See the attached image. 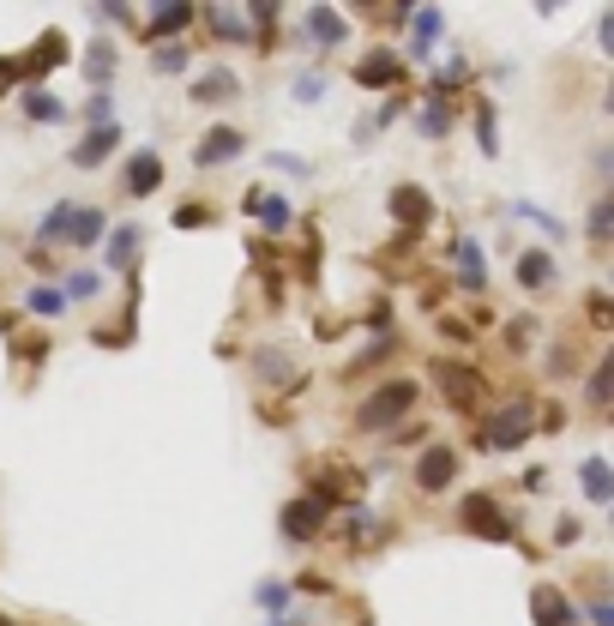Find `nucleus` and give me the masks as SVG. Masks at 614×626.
<instances>
[{
  "instance_id": "obj_38",
  "label": "nucleus",
  "mask_w": 614,
  "mask_h": 626,
  "mask_svg": "<svg viewBox=\"0 0 614 626\" xmlns=\"http://www.w3.org/2000/svg\"><path fill=\"white\" fill-rule=\"evenodd\" d=\"M0 626H7V621H0Z\"/></svg>"
},
{
  "instance_id": "obj_27",
  "label": "nucleus",
  "mask_w": 614,
  "mask_h": 626,
  "mask_svg": "<svg viewBox=\"0 0 614 626\" xmlns=\"http://www.w3.org/2000/svg\"><path fill=\"white\" fill-rule=\"evenodd\" d=\"M151 66H158L163 78L187 73V49H181V42H170V49H158V54H151Z\"/></svg>"
},
{
  "instance_id": "obj_10",
  "label": "nucleus",
  "mask_w": 614,
  "mask_h": 626,
  "mask_svg": "<svg viewBox=\"0 0 614 626\" xmlns=\"http://www.w3.org/2000/svg\"><path fill=\"white\" fill-rule=\"evenodd\" d=\"M578 483H585L590 506H609V500H614V476H609V464H602V458H585V470H578Z\"/></svg>"
},
{
  "instance_id": "obj_2",
  "label": "nucleus",
  "mask_w": 614,
  "mask_h": 626,
  "mask_svg": "<svg viewBox=\"0 0 614 626\" xmlns=\"http://www.w3.org/2000/svg\"><path fill=\"white\" fill-rule=\"evenodd\" d=\"M464 530L494 536V542H500V536H512V518H506V512H500L488 494H476V500H464Z\"/></svg>"
},
{
  "instance_id": "obj_1",
  "label": "nucleus",
  "mask_w": 614,
  "mask_h": 626,
  "mask_svg": "<svg viewBox=\"0 0 614 626\" xmlns=\"http://www.w3.org/2000/svg\"><path fill=\"white\" fill-rule=\"evenodd\" d=\"M410 404H416V379H392V386H379L374 398H362V410H355V428L386 434V428H398V422L410 416Z\"/></svg>"
},
{
  "instance_id": "obj_15",
  "label": "nucleus",
  "mask_w": 614,
  "mask_h": 626,
  "mask_svg": "<svg viewBox=\"0 0 614 626\" xmlns=\"http://www.w3.org/2000/svg\"><path fill=\"white\" fill-rule=\"evenodd\" d=\"M518 284L524 289H549L554 284V260L549 253H518Z\"/></svg>"
},
{
  "instance_id": "obj_4",
  "label": "nucleus",
  "mask_w": 614,
  "mask_h": 626,
  "mask_svg": "<svg viewBox=\"0 0 614 626\" xmlns=\"http://www.w3.org/2000/svg\"><path fill=\"white\" fill-rule=\"evenodd\" d=\"M392 217L404 223V229H428V217H434V199L422 193V187H398V193H392Z\"/></svg>"
},
{
  "instance_id": "obj_9",
  "label": "nucleus",
  "mask_w": 614,
  "mask_h": 626,
  "mask_svg": "<svg viewBox=\"0 0 614 626\" xmlns=\"http://www.w3.org/2000/svg\"><path fill=\"white\" fill-rule=\"evenodd\" d=\"M66 241H79V248H97V241H103V211H97V205H73Z\"/></svg>"
},
{
  "instance_id": "obj_29",
  "label": "nucleus",
  "mask_w": 614,
  "mask_h": 626,
  "mask_svg": "<svg viewBox=\"0 0 614 626\" xmlns=\"http://www.w3.org/2000/svg\"><path fill=\"white\" fill-rule=\"evenodd\" d=\"M434 37H440V13L428 7V13H416V49L428 54V49H434Z\"/></svg>"
},
{
  "instance_id": "obj_24",
  "label": "nucleus",
  "mask_w": 614,
  "mask_h": 626,
  "mask_svg": "<svg viewBox=\"0 0 614 626\" xmlns=\"http://www.w3.org/2000/svg\"><path fill=\"white\" fill-rule=\"evenodd\" d=\"M193 97H199V103H223V97H236V78H229V73L199 78V85H193Z\"/></svg>"
},
{
  "instance_id": "obj_32",
  "label": "nucleus",
  "mask_w": 614,
  "mask_h": 626,
  "mask_svg": "<svg viewBox=\"0 0 614 626\" xmlns=\"http://www.w3.org/2000/svg\"><path fill=\"white\" fill-rule=\"evenodd\" d=\"M609 223H614V205L597 199V211H590V241H609Z\"/></svg>"
},
{
  "instance_id": "obj_36",
  "label": "nucleus",
  "mask_w": 614,
  "mask_h": 626,
  "mask_svg": "<svg viewBox=\"0 0 614 626\" xmlns=\"http://www.w3.org/2000/svg\"><path fill=\"white\" fill-rule=\"evenodd\" d=\"M175 223H187V229H199V223H211V211H205V205H181V211H175Z\"/></svg>"
},
{
  "instance_id": "obj_23",
  "label": "nucleus",
  "mask_w": 614,
  "mask_h": 626,
  "mask_svg": "<svg viewBox=\"0 0 614 626\" xmlns=\"http://www.w3.org/2000/svg\"><path fill=\"white\" fill-rule=\"evenodd\" d=\"M446 127H452V109H446L440 97H428V103H422V133H428V139H446Z\"/></svg>"
},
{
  "instance_id": "obj_17",
  "label": "nucleus",
  "mask_w": 614,
  "mask_h": 626,
  "mask_svg": "<svg viewBox=\"0 0 614 626\" xmlns=\"http://www.w3.org/2000/svg\"><path fill=\"white\" fill-rule=\"evenodd\" d=\"M193 25V7H158L151 13V25H145V37H175V30Z\"/></svg>"
},
{
  "instance_id": "obj_18",
  "label": "nucleus",
  "mask_w": 614,
  "mask_h": 626,
  "mask_svg": "<svg viewBox=\"0 0 614 626\" xmlns=\"http://www.w3.org/2000/svg\"><path fill=\"white\" fill-rule=\"evenodd\" d=\"M343 30H350V25H343V13H326V7H319V13H308V37L326 42V49H331V42H343Z\"/></svg>"
},
{
  "instance_id": "obj_26",
  "label": "nucleus",
  "mask_w": 614,
  "mask_h": 626,
  "mask_svg": "<svg viewBox=\"0 0 614 626\" xmlns=\"http://www.w3.org/2000/svg\"><path fill=\"white\" fill-rule=\"evenodd\" d=\"M260 379H296L289 350H260Z\"/></svg>"
},
{
  "instance_id": "obj_3",
  "label": "nucleus",
  "mask_w": 614,
  "mask_h": 626,
  "mask_svg": "<svg viewBox=\"0 0 614 626\" xmlns=\"http://www.w3.org/2000/svg\"><path fill=\"white\" fill-rule=\"evenodd\" d=\"M434 379H440V391L452 398V410L471 416V410H476V374H464L458 362H434Z\"/></svg>"
},
{
  "instance_id": "obj_12",
  "label": "nucleus",
  "mask_w": 614,
  "mask_h": 626,
  "mask_svg": "<svg viewBox=\"0 0 614 626\" xmlns=\"http://www.w3.org/2000/svg\"><path fill=\"white\" fill-rule=\"evenodd\" d=\"M236 151H241V133L211 127V139L199 145V156H193V163H199V170H211V163H223V156H236Z\"/></svg>"
},
{
  "instance_id": "obj_5",
  "label": "nucleus",
  "mask_w": 614,
  "mask_h": 626,
  "mask_svg": "<svg viewBox=\"0 0 614 626\" xmlns=\"http://www.w3.org/2000/svg\"><path fill=\"white\" fill-rule=\"evenodd\" d=\"M524 434H530V404H512L506 416H494V428H488L483 440H488V446H500V452H512V446H518Z\"/></svg>"
},
{
  "instance_id": "obj_20",
  "label": "nucleus",
  "mask_w": 614,
  "mask_h": 626,
  "mask_svg": "<svg viewBox=\"0 0 614 626\" xmlns=\"http://www.w3.org/2000/svg\"><path fill=\"white\" fill-rule=\"evenodd\" d=\"M85 78H91V85H109V78H115V49H109V42H91V54H85Z\"/></svg>"
},
{
  "instance_id": "obj_16",
  "label": "nucleus",
  "mask_w": 614,
  "mask_h": 626,
  "mask_svg": "<svg viewBox=\"0 0 614 626\" xmlns=\"http://www.w3.org/2000/svg\"><path fill=\"white\" fill-rule=\"evenodd\" d=\"M561 621H573V602L561 597V590H536V626H561Z\"/></svg>"
},
{
  "instance_id": "obj_31",
  "label": "nucleus",
  "mask_w": 614,
  "mask_h": 626,
  "mask_svg": "<svg viewBox=\"0 0 614 626\" xmlns=\"http://www.w3.org/2000/svg\"><path fill=\"white\" fill-rule=\"evenodd\" d=\"M211 25H217V37H236V42H248L253 30L241 25V13H211Z\"/></svg>"
},
{
  "instance_id": "obj_28",
  "label": "nucleus",
  "mask_w": 614,
  "mask_h": 626,
  "mask_svg": "<svg viewBox=\"0 0 614 626\" xmlns=\"http://www.w3.org/2000/svg\"><path fill=\"white\" fill-rule=\"evenodd\" d=\"M66 223H73V205H54L49 217H42V229H37V235H42V241H61V235H66Z\"/></svg>"
},
{
  "instance_id": "obj_11",
  "label": "nucleus",
  "mask_w": 614,
  "mask_h": 626,
  "mask_svg": "<svg viewBox=\"0 0 614 626\" xmlns=\"http://www.w3.org/2000/svg\"><path fill=\"white\" fill-rule=\"evenodd\" d=\"M115 121H109V127H91V139H79V151H73V163H79V170H91V163H103L109 151H115Z\"/></svg>"
},
{
  "instance_id": "obj_37",
  "label": "nucleus",
  "mask_w": 614,
  "mask_h": 626,
  "mask_svg": "<svg viewBox=\"0 0 614 626\" xmlns=\"http://www.w3.org/2000/svg\"><path fill=\"white\" fill-rule=\"evenodd\" d=\"M272 170H284V175H314L308 163H301V156H272Z\"/></svg>"
},
{
  "instance_id": "obj_33",
  "label": "nucleus",
  "mask_w": 614,
  "mask_h": 626,
  "mask_svg": "<svg viewBox=\"0 0 614 626\" xmlns=\"http://www.w3.org/2000/svg\"><path fill=\"white\" fill-rule=\"evenodd\" d=\"M296 97H301V103H319V97H326V78H319V73H301V78H296Z\"/></svg>"
},
{
  "instance_id": "obj_13",
  "label": "nucleus",
  "mask_w": 614,
  "mask_h": 626,
  "mask_svg": "<svg viewBox=\"0 0 614 626\" xmlns=\"http://www.w3.org/2000/svg\"><path fill=\"white\" fill-rule=\"evenodd\" d=\"M248 211H260L265 229H289V217H296L284 193H248Z\"/></svg>"
},
{
  "instance_id": "obj_7",
  "label": "nucleus",
  "mask_w": 614,
  "mask_h": 626,
  "mask_svg": "<svg viewBox=\"0 0 614 626\" xmlns=\"http://www.w3.org/2000/svg\"><path fill=\"white\" fill-rule=\"evenodd\" d=\"M452 476H458V452H446V446H434V452L416 464V483L428 488V494H440V488L452 483Z\"/></svg>"
},
{
  "instance_id": "obj_19",
  "label": "nucleus",
  "mask_w": 614,
  "mask_h": 626,
  "mask_svg": "<svg viewBox=\"0 0 614 626\" xmlns=\"http://www.w3.org/2000/svg\"><path fill=\"white\" fill-rule=\"evenodd\" d=\"M355 78H362V85H398V61L392 54H367V61L355 66Z\"/></svg>"
},
{
  "instance_id": "obj_21",
  "label": "nucleus",
  "mask_w": 614,
  "mask_h": 626,
  "mask_svg": "<svg viewBox=\"0 0 614 626\" xmlns=\"http://www.w3.org/2000/svg\"><path fill=\"white\" fill-rule=\"evenodd\" d=\"M139 253V229H115V241H109V272H127V260Z\"/></svg>"
},
{
  "instance_id": "obj_14",
  "label": "nucleus",
  "mask_w": 614,
  "mask_h": 626,
  "mask_svg": "<svg viewBox=\"0 0 614 626\" xmlns=\"http://www.w3.org/2000/svg\"><path fill=\"white\" fill-rule=\"evenodd\" d=\"M452 260H458V284H464V289H483V284H488V272H483V248H476V241H458Z\"/></svg>"
},
{
  "instance_id": "obj_22",
  "label": "nucleus",
  "mask_w": 614,
  "mask_h": 626,
  "mask_svg": "<svg viewBox=\"0 0 614 626\" xmlns=\"http://www.w3.org/2000/svg\"><path fill=\"white\" fill-rule=\"evenodd\" d=\"M25 115H30V121H42V127H54V121H61V115H66V109H61V103H54V97H49V91H25Z\"/></svg>"
},
{
  "instance_id": "obj_34",
  "label": "nucleus",
  "mask_w": 614,
  "mask_h": 626,
  "mask_svg": "<svg viewBox=\"0 0 614 626\" xmlns=\"http://www.w3.org/2000/svg\"><path fill=\"white\" fill-rule=\"evenodd\" d=\"M97 289H103V277H97V272H73V277H66V296H97Z\"/></svg>"
},
{
  "instance_id": "obj_35",
  "label": "nucleus",
  "mask_w": 614,
  "mask_h": 626,
  "mask_svg": "<svg viewBox=\"0 0 614 626\" xmlns=\"http://www.w3.org/2000/svg\"><path fill=\"white\" fill-rule=\"evenodd\" d=\"M476 133H483V151H494V115H488V109H476Z\"/></svg>"
},
{
  "instance_id": "obj_25",
  "label": "nucleus",
  "mask_w": 614,
  "mask_h": 626,
  "mask_svg": "<svg viewBox=\"0 0 614 626\" xmlns=\"http://www.w3.org/2000/svg\"><path fill=\"white\" fill-rule=\"evenodd\" d=\"M260 609L265 614H289V585H284V578H265V585H260Z\"/></svg>"
},
{
  "instance_id": "obj_8",
  "label": "nucleus",
  "mask_w": 614,
  "mask_h": 626,
  "mask_svg": "<svg viewBox=\"0 0 614 626\" xmlns=\"http://www.w3.org/2000/svg\"><path fill=\"white\" fill-rule=\"evenodd\" d=\"M158 181H163V163H158V156H151V151H139V156H133V163H127V175H121V187H127L133 199H145V193H151V187H158Z\"/></svg>"
},
{
  "instance_id": "obj_30",
  "label": "nucleus",
  "mask_w": 614,
  "mask_h": 626,
  "mask_svg": "<svg viewBox=\"0 0 614 626\" xmlns=\"http://www.w3.org/2000/svg\"><path fill=\"white\" fill-rule=\"evenodd\" d=\"M61 289H30V313H42V320H54V313H61Z\"/></svg>"
},
{
  "instance_id": "obj_6",
  "label": "nucleus",
  "mask_w": 614,
  "mask_h": 626,
  "mask_svg": "<svg viewBox=\"0 0 614 626\" xmlns=\"http://www.w3.org/2000/svg\"><path fill=\"white\" fill-rule=\"evenodd\" d=\"M326 500H296V506L284 512V536H296V542H308V536L319 530V524H326Z\"/></svg>"
}]
</instances>
